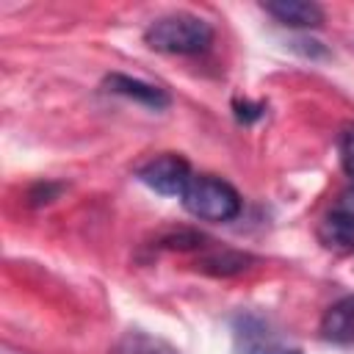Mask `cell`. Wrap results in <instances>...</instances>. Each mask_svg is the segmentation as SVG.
Instances as JSON below:
<instances>
[{
	"label": "cell",
	"instance_id": "6da1fadb",
	"mask_svg": "<svg viewBox=\"0 0 354 354\" xmlns=\"http://www.w3.org/2000/svg\"><path fill=\"white\" fill-rule=\"evenodd\" d=\"M144 44L166 55H199L213 44V25L188 11L166 14L149 22L144 30Z\"/></svg>",
	"mask_w": 354,
	"mask_h": 354
},
{
	"label": "cell",
	"instance_id": "7a4b0ae2",
	"mask_svg": "<svg viewBox=\"0 0 354 354\" xmlns=\"http://www.w3.org/2000/svg\"><path fill=\"white\" fill-rule=\"evenodd\" d=\"M183 207L199 221H232L241 213V194L221 177L194 174L183 191Z\"/></svg>",
	"mask_w": 354,
	"mask_h": 354
},
{
	"label": "cell",
	"instance_id": "3957f363",
	"mask_svg": "<svg viewBox=\"0 0 354 354\" xmlns=\"http://www.w3.org/2000/svg\"><path fill=\"white\" fill-rule=\"evenodd\" d=\"M235 354H301V348L268 318L257 313H238L232 318Z\"/></svg>",
	"mask_w": 354,
	"mask_h": 354
},
{
	"label": "cell",
	"instance_id": "277c9868",
	"mask_svg": "<svg viewBox=\"0 0 354 354\" xmlns=\"http://www.w3.org/2000/svg\"><path fill=\"white\" fill-rule=\"evenodd\" d=\"M138 183H144L149 191L160 196H183L185 185L191 183V163L177 152H163L149 158L138 171Z\"/></svg>",
	"mask_w": 354,
	"mask_h": 354
},
{
	"label": "cell",
	"instance_id": "5b68a950",
	"mask_svg": "<svg viewBox=\"0 0 354 354\" xmlns=\"http://www.w3.org/2000/svg\"><path fill=\"white\" fill-rule=\"evenodd\" d=\"M102 86H105L108 91L119 94V97H127V100H133V102H138V105L152 108V111H163V108H169V102H171V97H169L160 86L147 83V80H138V77H130V75H122V72L105 75Z\"/></svg>",
	"mask_w": 354,
	"mask_h": 354
},
{
	"label": "cell",
	"instance_id": "8992f818",
	"mask_svg": "<svg viewBox=\"0 0 354 354\" xmlns=\"http://www.w3.org/2000/svg\"><path fill=\"white\" fill-rule=\"evenodd\" d=\"M260 8L285 28H321L326 19L324 8L307 0H268V3H260Z\"/></svg>",
	"mask_w": 354,
	"mask_h": 354
},
{
	"label": "cell",
	"instance_id": "52a82bcc",
	"mask_svg": "<svg viewBox=\"0 0 354 354\" xmlns=\"http://www.w3.org/2000/svg\"><path fill=\"white\" fill-rule=\"evenodd\" d=\"M318 332L326 343L354 346V296H343L332 307H326V313L321 315Z\"/></svg>",
	"mask_w": 354,
	"mask_h": 354
},
{
	"label": "cell",
	"instance_id": "ba28073f",
	"mask_svg": "<svg viewBox=\"0 0 354 354\" xmlns=\"http://www.w3.org/2000/svg\"><path fill=\"white\" fill-rule=\"evenodd\" d=\"M318 241L332 252H354V216L332 205L318 221Z\"/></svg>",
	"mask_w": 354,
	"mask_h": 354
},
{
	"label": "cell",
	"instance_id": "9c48e42d",
	"mask_svg": "<svg viewBox=\"0 0 354 354\" xmlns=\"http://www.w3.org/2000/svg\"><path fill=\"white\" fill-rule=\"evenodd\" d=\"M249 263H252V257L243 254V252H235V249H213V252L199 257V268L205 274H213V277L241 274V271L249 268Z\"/></svg>",
	"mask_w": 354,
	"mask_h": 354
},
{
	"label": "cell",
	"instance_id": "30bf717a",
	"mask_svg": "<svg viewBox=\"0 0 354 354\" xmlns=\"http://www.w3.org/2000/svg\"><path fill=\"white\" fill-rule=\"evenodd\" d=\"M116 354H180V351L171 343H166L163 337H152L141 329H130L119 340Z\"/></svg>",
	"mask_w": 354,
	"mask_h": 354
},
{
	"label": "cell",
	"instance_id": "8fae6325",
	"mask_svg": "<svg viewBox=\"0 0 354 354\" xmlns=\"http://www.w3.org/2000/svg\"><path fill=\"white\" fill-rule=\"evenodd\" d=\"M337 158H340L343 171L354 180V122L343 124L337 133Z\"/></svg>",
	"mask_w": 354,
	"mask_h": 354
},
{
	"label": "cell",
	"instance_id": "7c38bea8",
	"mask_svg": "<svg viewBox=\"0 0 354 354\" xmlns=\"http://www.w3.org/2000/svg\"><path fill=\"white\" fill-rule=\"evenodd\" d=\"M202 241H205V235H199L194 230H174L160 238V246L163 249H199V246H205Z\"/></svg>",
	"mask_w": 354,
	"mask_h": 354
},
{
	"label": "cell",
	"instance_id": "4fadbf2b",
	"mask_svg": "<svg viewBox=\"0 0 354 354\" xmlns=\"http://www.w3.org/2000/svg\"><path fill=\"white\" fill-rule=\"evenodd\" d=\"M61 191H64L61 183H36V185L30 188V194H28V202H30L33 207H39V205H50Z\"/></svg>",
	"mask_w": 354,
	"mask_h": 354
},
{
	"label": "cell",
	"instance_id": "5bb4252c",
	"mask_svg": "<svg viewBox=\"0 0 354 354\" xmlns=\"http://www.w3.org/2000/svg\"><path fill=\"white\" fill-rule=\"evenodd\" d=\"M232 108H235V119L238 122H243V124H249V122H254V119H260L263 116V111H266V105L263 102H249V100H235L232 102Z\"/></svg>",
	"mask_w": 354,
	"mask_h": 354
},
{
	"label": "cell",
	"instance_id": "9a60e30c",
	"mask_svg": "<svg viewBox=\"0 0 354 354\" xmlns=\"http://www.w3.org/2000/svg\"><path fill=\"white\" fill-rule=\"evenodd\" d=\"M335 207H340V210H346L348 216H354V183L337 196V202H335Z\"/></svg>",
	"mask_w": 354,
	"mask_h": 354
}]
</instances>
